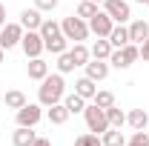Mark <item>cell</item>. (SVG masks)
<instances>
[{
    "instance_id": "cell-1",
    "label": "cell",
    "mask_w": 149,
    "mask_h": 146,
    "mask_svg": "<svg viewBox=\"0 0 149 146\" xmlns=\"http://www.w3.org/2000/svg\"><path fill=\"white\" fill-rule=\"evenodd\" d=\"M63 95H66V80H63V74L60 72H49L43 80H40V86H37V103L46 109V106H52V103H63Z\"/></svg>"
},
{
    "instance_id": "cell-2",
    "label": "cell",
    "mask_w": 149,
    "mask_h": 146,
    "mask_svg": "<svg viewBox=\"0 0 149 146\" xmlns=\"http://www.w3.org/2000/svg\"><path fill=\"white\" fill-rule=\"evenodd\" d=\"M60 29H63V35L69 43H83V40H89V23L83 17H77V15H69V17L60 20Z\"/></svg>"
},
{
    "instance_id": "cell-3",
    "label": "cell",
    "mask_w": 149,
    "mask_h": 146,
    "mask_svg": "<svg viewBox=\"0 0 149 146\" xmlns=\"http://www.w3.org/2000/svg\"><path fill=\"white\" fill-rule=\"evenodd\" d=\"M141 60V52H138V43H126L123 49H112L109 55V66L115 69H129L132 63Z\"/></svg>"
},
{
    "instance_id": "cell-4",
    "label": "cell",
    "mask_w": 149,
    "mask_h": 146,
    "mask_svg": "<svg viewBox=\"0 0 149 146\" xmlns=\"http://www.w3.org/2000/svg\"><path fill=\"white\" fill-rule=\"evenodd\" d=\"M83 117H86V126H89V132H95V135H103L106 129H109V120H106V109H100L97 103H86V109H83Z\"/></svg>"
},
{
    "instance_id": "cell-5",
    "label": "cell",
    "mask_w": 149,
    "mask_h": 146,
    "mask_svg": "<svg viewBox=\"0 0 149 146\" xmlns=\"http://www.w3.org/2000/svg\"><path fill=\"white\" fill-rule=\"evenodd\" d=\"M103 12H106L115 23H129V20H132L129 0H103Z\"/></svg>"
},
{
    "instance_id": "cell-6",
    "label": "cell",
    "mask_w": 149,
    "mask_h": 146,
    "mask_svg": "<svg viewBox=\"0 0 149 146\" xmlns=\"http://www.w3.org/2000/svg\"><path fill=\"white\" fill-rule=\"evenodd\" d=\"M15 120H17V126H37L40 120H43V106L40 103H26V106H20L15 112Z\"/></svg>"
},
{
    "instance_id": "cell-7",
    "label": "cell",
    "mask_w": 149,
    "mask_h": 146,
    "mask_svg": "<svg viewBox=\"0 0 149 146\" xmlns=\"http://www.w3.org/2000/svg\"><path fill=\"white\" fill-rule=\"evenodd\" d=\"M86 23H89V32H92L95 37H109V32L115 29V20H112L103 9H97V12H95Z\"/></svg>"
},
{
    "instance_id": "cell-8",
    "label": "cell",
    "mask_w": 149,
    "mask_h": 146,
    "mask_svg": "<svg viewBox=\"0 0 149 146\" xmlns=\"http://www.w3.org/2000/svg\"><path fill=\"white\" fill-rule=\"evenodd\" d=\"M23 26L20 23H6L3 29H0V49H15V46H20V40H23Z\"/></svg>"
},
{
    "instance_id": "cell-9",
    "label": "cell",
    "mask_w": 149,
    "mask_h": 146,
    "mask_svg": "<svg viewBox=\"0 0 149 146\" xmlns=\"http://www.w3.org/2000/svg\"><path fill=\"white\" fill-rule=\"evenodd\" d=\"M20 49H23V55H26V57H40L43 52H46V46H43V37H40V32H23Z\"/></svg>"
},
{
    "instance_id": "cell-10",
    "label": "cell",
    "mask_w": 149,
    "mask_h": 146,
    "mask_svg": "<svg viewBox=\"0 0 149 146\" xmlns=\"http://www.w3.org/2000/svg\"><path fill=\"white\" fill-rule=\"evenodd\" d=\"M83 69H86V77H92L95 83H100V80L109 77V69H112V66H109V60H97V57H92Z\"/></svg>"
},
{
    "instance_id": "cell-11",
    "label": "cell",
    "mask_w": 149,
    "mask_h": 146,
    "mask_svg": "<svg viewBox=\"0 0 149 146\" xmlns=\"http://www.w3.org/2000/svg\"><path fill=\"white\" fill-rule=\"evenodd\" d=\"M43 12H40V9H23V12H20V26H23V29H26V32H37V29H40V26H43Z\"/></svg>"
},
{
    "instance_id": "cell-12",
    "label": "cell",
    "mask_w": 149,
    "mask_h": 146,
    "mask_svg": "<svg viewBox=\"0 0 149 146\" xmlns=\"http://www.w3.org/2000/svg\"><path fill=\"white\" fill-rule=\"evenodd\" d=\"M26 72H29V80H37V83H40V80L49 74V63H46L43 57H29Z\"/></svg>"
},
{
    "instance_id": "cell-13",
    "label": "cell",
    "mask_w": 149,
    "mask_h": 146,
    "mask_svg": "<svg viewBox=\"0 0 149 146\" xmlns=\"http://www.w3.org/2000/svg\"><path fill=\"white\" fill-rule=\"evenodd\" d=\"M129 43H143L149 37V23L146 20H129Z\"/></svg>"
},
{
    "instance_id": "cell-14",
    "label": "cell",
    "mask_w": 149,
    "mask_h": 146,
    "mask_svg": "<svg viewBox=\"0 0 149 146\" xmlns=\"http://www.w3.org/2000/svg\"><path fill=\"white\" fill-rule=\"evenodd\" d=\"M46 117H49L52 126H63L69 120V109L63 103H52V106H46Z\"/></svg>"
},
{
    "instance_id": "cell-15",
    "label": "cell",
    "mask_w": 149,
    "mask_h": 146,
    "mask_svg": "<svg viewBox=\"0 0 149 146\" xmlns=\"http://www.w3.org/2000/svg\"><path fill=\"white\" fill-rule=\"evenodd\" d=\"M35 126H17L15 132H12V143L15 146H32L35 143Z\"/></svg>"
},
{
    "instance_id": "cell-16",
    "label": "cell",
    "mask_w": 149,
    "mask_h": 146,
    "mask_svg": "<svg viewBox=\"0 0 149 146\" xmlns=\"http://www.w3.org/2000/svg\"><path fill=\"white\" fill-rule=\"evenodd\" d=\"M109 43H112V49H123V46L129 43V29H126V23H115V29L109 32Z\"/></svg>"
},
{
    "instance_id": "cell-17",
    "label": "cell",
    "mask_w": 149,
    "mask_h": 146,
    "mask_svg": "<svg viewBox=\"0 0 149 146\" xmlns=\"http://www.w3.org/2000/svg\"><path fill=\"white\" fill-rule=\"evenodd\" d=\"M74 92L83 97V100H95V92H97V83H95L92 77H80V80H74Z\"/></svg>"
},
{
    "instance_id": "cell-18",
    "label": "cell",
    "mask_w": 149,
    "mask_h": 146,
    "mask_svg": "<svg viewBox=\"0 0 149 146\" xmlns=\"http://www.w3.org/2000/svg\"><path fill=\"white\" fill-rule=\"evenodd\" d=\"M86 103H89V100H83L77 92H72V95H63V106L69 109V115H83Z\"/></svg>"
},
{
    "instance_id": "cell-19",
    "label": "cell",
    "mask_w": 149,
    "mask_h": 146,
    "mask_svg": "<svg viewBox=\"0 0 149 146\" xmlns=\"http://www.w3.org/2000/svg\"><path fill=\"white\" fill-rule=\"evenodd\" d=\"M69 55H72L74 66H86V63L92 60V52H89V46H86V43H74L72 49H69Z\"/></svg>"
},
{
    "instance_id": "cell-20",
    "label": "cell",
    "mask_w": 149,
    "mask_h": 146,
    "mask_svg": "<svg viewBox=\"0 0 149 146\" xmlns=\"http://www.w3.org/2000/svg\"><path fill=\"white\" fill-rule=\"evenodd\" d=\"M3 103H6V109H15V112H17L20 106H26L29 100H26V95H23L20 89H9L6 95H3Z\"/></svg>"
},
{
    "instance_id": "cell-21",
    "label": "cell",
    "mask_w": 149,
    "mask_h": 146,
    "mask_svg": "<svg viewBox=\"0 0 149 146\" xmlns=\"http://www.w3.org/2000/svg\"><path fill=\"white\" fill-rule=\"evenodd\" d=\"M92 57H97V60H109V55H112V43H109V37H97L92 43Z\"/></svg>"
},
{
    "instance_id": "cell-22",
    "label": "cell",
    "mask_w": 149,
    "mask_h": 146,
    "mask_svg": "<svg viewBox=\"0 0 149 146\" xmlns=\"http://www.w3.org/2000/svg\"><path fill=\"white\" fill-rule=\"evenodd\" d=\"M126 123H129L135 132H141V129H146L149 126V115L143 109H132L129 115H126Z\"/></svg>"
},
{
    "instance_id": "cell-23",
    "label": "cell",
    "mask_w": 149,
    "mask_h": 146,
    "mask_svg": "<svg viewBox=\"0 0 149 146\" xmlns=\"http://www.w3.org/2000/svg\"><path fill=\"white\" fill-rule=\"evenodd\" d=\"M37 32H40V37H43V43H46V40H52V37H57V35H63L60 23H57V20H52V17L43 20V26H40Z\"/></svg>"
},
{
    "instance_id": "cell-24",
    "label": "cell",
    "mask_w": 149,
    "mask_h": 146,
    "mask_svg": "<svg viewBox=\"0 0 149 146\" xmlns=\"http://www.w3.org/2000/svg\"><path fill=\"white\" fill-rule=\"evenodd\" d=\"M100 140H103V146H126V138H123V132L120 129L109 126L103 135H100Z\"/></svg>"
},
{
    "instance_id": "cell-25",
    "label": "cell",
    "mask_w": 149,
    "mask_h": 146,
    "mask_svg": "<svg viewBox=\"0 0 149 146\" xmlns=\"http://www.w3.org/2000/svg\"><path fill=\"white\" fill-rule=\"evenodd\" d=\"M43 46H46V52H52V55H63V52L69 49V40H66V35H57V37H52V40H46Z\"/></svg>"
},
{
    "instance_id": "cell-26",
    "label": "cell",
    "mask_w": 149,
    "mask_h": 146,
    "mask_svg": "<svg viewBox=\"0 0 149 146\" xmlns=\"http://www.w3.org/2000/svg\"><path fill=\"white\" fill-rule=\"evenodd\" d=\"M106 120H109V126L120 129L123 123H126V112H120L118 106H109V109H106Z\"/></svg>"
},
{
    "instance_id": "cell-27",
    "label": "cell",
    "mask_w": 149,
    "mask_h": 146,
    "mask_svg": "<svg viewBox=\"0 0 149 146\" xmlns=\"http://www.w3.org/2000/svg\"><path fill=\"white\" fill-rule=\"evenodd\" d=\"M77 66H74V60H72V55H69V49L63 52V55H57V72L60 74H69V72H74Z\"/></svg>"
},
{
    "instance_id": "cell-28",
    "label": "cell",
    "mask_w": 149,
    "mask_h": 146,
    "mask_svg": "<svg viewBox=\"0 0 149 146\" xmlns=\"http://www.w3.org/2000/svg\"><path fill=\"white\" fill-rule=\"evenodd\" d=\"M74 146H103V140H100V135H95V132H83V135L74 138Z\"/></svg>"
},
{
    "instance_id": "cell-29",
    "label": "cell",
    "mask_w": 149,
    "mask_h": 146,
    "mask_svg": "<svg viewBox=\"0 0 149 146\" xmlns=\"http://www.w3.org/2000/svg\"><path fill=\"white\" fill-rule=\"evenodd\" d=\"M92 103H97L100 109H109V106H115V95H112V92H106V89H97Z\"/></svg>"
},
{
    "instance_id": "cell-30",
    "label": "cell",
    "mask_w": 149,
    "mask_h": 146,
    "mask_svg": "<svg viewBox=\"0 0 149 146\" xmlns=\"http://www.w3.org/2000/svg\"><path fill=\"white\" fill-rule=\"evenodd\" d=\"M97 9H100V6L92 3V0H80V6H77V12H74V15H77V17H83V20H89Z\"/></svg>"
},
{
    "instance_id": "cell-31",
    "label": "cell",
    "mask_w": 149,
    "mask_h": 146,
    "mask_svg": "<svg viewBox=\"0 0 149 146\" xmlns=\"http://www.w3.org/2000/svg\"><path fill=\"white\" fill-rule=\"evenodd\" d=\"M126 146H149V132L146 129H141V132H135L129 140H126Z\"/></svg>"
},
{
    "instance_id": "cell-32",
    "label": "cell",
    "mask_w": 149,
    "mask_h": 146,
    "mask_svg": "<svg viewBox=\"0 0 149 146\" xmlns=\"http://www.w3.org/2000/svg\"><path fill=\"white\" fill-rule=\"evenodd\" d=\"M57 3L60 0H35V9H40V12H55Z\"/></svg>"
},
{
    "instance_id": "cell-33",
    "label": "cell",
    "mask_w": 149,
    "mask_h": 146,
    "mask_svg": "<svg viewBox=\"0 0 149 146\" xmlns=\"http://www.w3.org/2000/svg\"><path fill=\"white\" fill-rule=\"evenodd\" d=\"M138 52H141V60H146V63H149V37L143 40V43H138Z\"/></svg>"
},
{
    "instance_id": "cell-34",
    "label": "cell",
    "mask_w": 149,
    "mask_h": 146,
    "mask_svg": "<svg viewBox=\"0 0 149 146\" xmlns=\"http://www.w3.org/2000/svg\"><path fill=\"white\" fill-rule=\"evenodd\" d=\"M32 146H52V140H49V138H35Z\"/></svg>"
},
{
    "instance_id": "cell-35",
    "label": "cell",
    "mask_w": 149,
    "mask_h": 146,
    "mask_svg": "<svg viewBox=\"0 0 149 146\" xmlns=\"http://www.w3.org/2000/svg\"><path fill=\"white\" fill-rule=\"evenodd\" d=\"M3 26H6V6L0 3V29H3Z\"/></svg>"
},
{
    "instance_id": "cell-36",
    "label": "cell",
    "mask_w": 149,
    "mask_h": 146,
    "mask_svg": "<svg viewBox=\"0 0 149 146\" xmlns=\"http://www.w3.org/2000/svg\"><path fill=\"white\" fill-rule=\"evenodd\" d=\"M3 57H6V49H0V63H3Z\"/></svg>"
},
{
    "instance_id": "cell-37",
    "label": "cell",
    "mask_w": 149,
    "mask_h": 146,
    "mask_svg": "<svg viewBox=\"0 0 149 146\" xmlns=\"http://www.w3.org/2000/svg\"><path fill=\"white\" fill-rule=\"evenodd\" d=\"M138 3H143V6H146V9H149V0H138Z\"/></svg>"
},
{
    "instance_id": "cell-38",
    "label": "cell",
    "mask_w": 149,
    "mask_h": 146,
    "mask_svg": "<svg viewBox=\"0 0 149 146\" xmlns=\"http://www.w3.org/2000/svg\"><path fill=\"white\" fill-rule=\"evenodd\" d=\"M92 3H97V6H100V3H103V0H92Z\"/></svg>"
}]
</instances>
